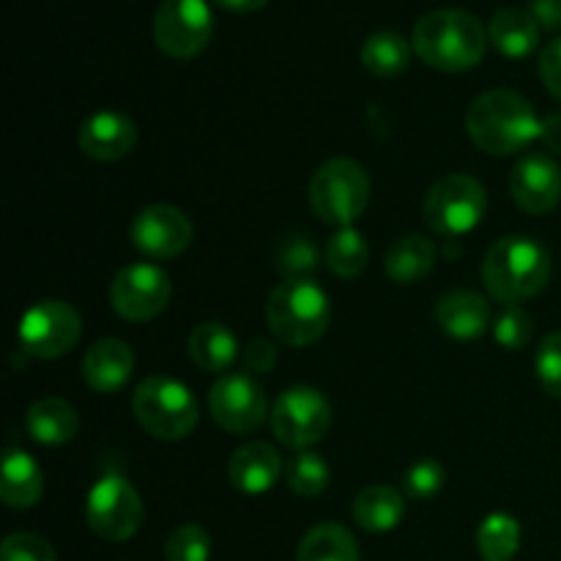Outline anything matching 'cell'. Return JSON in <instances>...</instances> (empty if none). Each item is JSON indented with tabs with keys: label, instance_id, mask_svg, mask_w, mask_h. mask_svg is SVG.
Returning <instances> with one entry per match:
<instances>
[{
	"label": "cell",
	"instance_id": "cell-21",
	"mask_svg": "<svg viewBox=\"0 0 561 561\" xmlns=\"http://www.w3.org/2000/svg\"><path fill=\"white\" fill-rule=\"evenodd\" d=\"M25 427L31 438L44 447H60L69 444L80 431V416L75 405L60 398H42L27 409Z\"/></svg>",
	"mask_w": 561,
	"mask_h": 561
},
{
	"label": "cell",
	"instance_id": "cell-29",
	"mask_svg": "<svg viewBox=\"0 0 561 561\" xmlns=\"http://www.w3.org/2000/svg\"><path fill=\"white\" fill-rule=\"evenodd\" d=\"M370 261V247H367L365 236L354 228H340L337 233L329 239L327 247V263L337 277L354 279L359 277Z\"/></svg>",
	"mask_w": 561,
	"mask_h": 561
},
{
	"label": "cell",
	"instance_id": "cell-14",
	"mask_svg": "<svg viewBox=\"0 0 561 561\" xmlns=\"http://www.w3.org/2000/svg\"><path fill=\"white\" fill-rule=\"evenodd\" d=\"M192 233L195 230H192L190 217L181 208L164 206V203L142 208L129 225L131 247L153 261L179 257L192 244Z\"/></svg>",
	"mask_w": 561,
	"mask_h": 561
},
{
	"label": "cell",
	"instance_id": "cell-7",
	"mask_svg": "<svg viewBox=\"0 0 561 561\" xmlns=\"http://www.w3.org/2000/svg\"><path fill=\"white\" fill-rule=\"evenodd\" d=\"M488 208L485 186L466 173L438 179L425 197V222L444 239L471 233L482 222Z\"/></svg>",
	"mask_w": 561,
	"mask_h": 561
},
{
	"label": "cell",
	"instance_id": "cell-32",
	"mask_svg": "<svg viewBox=\"0 0 561 561\" xmlns=\"http://www.w3.org/2000/svg\"><path fill=\"white\" fill-rule=\"evenodd\" d=\"M164 557H168V561H208L211 559V537L197 524L179 526L168 537Z\"/></svg>",
	"mask_w": 561,
	"mask_h": 561
},
{
	"label": "cell",
	"instance_id": "cell-22",
	"mask_svg": "<svg viewBox=\"0 0 561 561\" xmlns=\"http://www.w3.org/2000/svg\"><path fill=\"white\" fill-rule=\"evenodd\" d=\"M488 38L507 58H529L540 47V22L526 9H502L488 25Z\"/></svg>",
	"mask_w": 561,
	"mask_h": 561
},
{
	"label": "cell",
	"instance_id": "cell-31",
	"mask_svg": "<svg viewBox=\"0 0 561 561\" xmlns=\"http://www.w3.org/2000/svg\"><path fill=\"white\" fill-rule=\"evenodd\" d=\"M531 334H535V321L520 305H504V310L493 321V340L507 351L526 348Z\"/></svg>",
	"mask_w": 561,
	"mask_h": 561
},
{
	"label": "cell",
	"instance_id": "cell-28",
	"mask_svg": "<svg viewBox=\"0 0 561 561\" xmlns=\"http://www.w3.org/2000/svg\"><path fill=\"white\" fill-rule=\"evenodd\" d=\"M520 548V524L507 513H493L477 529V551L482 561H513Z\"/></svg>",
	"mask_w": 561,
	"mask_h": 561
},
{
	"label": "cell",
	"instance_id": "cell-41",
	"mask_svg": "<svg viewBox=\"0 0 561 561\" xmlns=\"http://www.w3.org/2000/svg\"><path fill=\"white\" fill-rule=\"evenodd\" d=\"M214 3L233 14H252V11H261L268 0H214Z\"/></svg>",
	"mask_w": 561,
	"mask_h": 561
},
{
	"label": "cell",
	"instance_id": "cell-35",
	"mask_svg": "<svg viewBox=\"0 0 561 561\" xmlns=\"http://www.w3.org/2000/svg\"><path fill=\"white\" fill-rule=\"evenodd\" d=\"M279 272L288 274V279L307 277V274L316 272L318 266V250L310 239L305 236H294L290 241H285L283 250L277 255Z\"/></svg>",
	"mask_w": 561,
	"mask_h": 561
},
{
	"label": "cell",
	"instance_id": "cell-20",
	"mask_svg": "<svg viewBox=\"0 0 561 561\" xmlns=\"http://www.w3.org/2000/svg\"><path fill=\"white\" fill-rule=\"evenodd\" d=\"M44 493V471L36 460L22 449H11L0 469V496L11 510L36 507Z\"/></svg>",
	"mask_w": 561,
	"mask_h": 561
},
{
	"label": "cell",
	"instance_id": "cell-5",
	"mask_svg": "<svg viewBox=\"0 0 561 561\" xmlns=\"http://www.w3.org/2000/svg\"><path fill=\"white\" fill-rule=\"evenodd\" d=\"M131 411L142 431L162 442H181L195 431L201 420L190 387L168 376H148L146 381L137 383L131 394Z\"/></svg>",
	"mask_w": 561,
	"mask_h": 561
},
{
	"label": "cell",
	"instance_id": "cell-27",
	"mask_svg": "<svg viewBox=\"0 0 561 561\" xmlns=\"http://www.w3.org/2000/svg\"><path fill=\"white\" fill-rule=\"evenodd\" d=\"M411 44L394 31H378L367 36L362 47V64L376 77H400L411 64Z\"/></svg>",
	"mask_w": 561,
	"mask_h": 561
},
{
	"label": "cell",
	"instance_id": "cell-13",
	"mask_svg": "<svg viewBox=\"0 0 561 561\" xmlns=\"http://www.w3.org/2000/svg\"><path fill=\"white\" fill-rule=\"evenodd\" d=\"M214 422L228 433H252L268 416L266 392L250 373H225L208 394Z\"/></svg>",
	"mask_w": 561,
	"mask_h": 561
},
{
	"label": "cell",
	"instance_id": "cell-1",
	"mask_svg": "<svg viewBox=\"0 0 561 561\" xmlns=\"http://www.w3.org/2000/svg\"><path fill=\"white\" fill-rule=\"evenodd\" d=\"M540 126L542 121L537 118L535 107L507 88L480 93L466 113V131L474 146L493 157L524 151L540 140Z\"/></svg>",
	"mask_w": 561,
	"mask_h": 561
},
{
	"label": "cell",
	"instance_id": "cell-12",
	"mask_svg": "<svg viewBox=\"0 0 561 561\" xmlns=\"http://www.w3.org/2000/svg\"><path fill=\"white\" fill-rule=\"evenodd\" d=\"M173 296V283L153 263H131L110 283V305L121 318L146 323L164 312Z\"/></svg>",
	"mask_w": 561,
	"mask_h": 561
},
{
	"label": "cell",
	"instance_id": "cell-4",
	"mask_svg": "<svg viewBox=\"0 0 561 561\" xmlns=\"http://www.w3.org/2000/svg\"><path fill=\"white\" fill-rule=\"evenodd\" d=\"M266 321L274 337L285 345L305 348L323 337L332 321V301L327 290L310 277L285 279L268 294Z\"/></svg>",
	"mask_w": 561,
	"mask_h": 561
},
{
	"label": "cell",
	"instance_id": "cell-37",
	"mask_svg": "<svg viewBox=\"0 0 561 561\" xmlns=\"http://www.w3.org/2000/svg\"><path fill=\"white\" fill-rule=\"evenodd\" d=\"M540 77L548 93L561 102V36L553 38L540 53Z\"/></svg>",
	"mask_w": 561,
	"mask_h": 561
},
{
	"label": "cell",
	"instance_id": "cell-9",
	"mask_svg": "<svg viewBox=\"0 0 561 561\" xmlns=\"http://www.w3.org/2000/svg\"><path fill=\"white\" fill-rule=\"evenodd\" d=\"M332 427V405L316 387H290L272 409V431L279 444L305 453L323 442Z\"/></svg>",
	"mask_w": 561,
	"mask_h": 561
},
{
	"label": "cell",
	"instance_id": "cell-30",
	"mask_svg": "<svg viewBox=\"0 0 561 561\" xmlns=\"http://www.w3.org/2000/svg\"><path fill=\"white\" fill-rule=\"evenodd\" d=\"M329 471L327 460L321 458L312 449H305V453H296L294 458L285 463V482H288L290 491L301 499H316L321 496L329 488Z\"/></svg>",
	"mask_w": 561,
	"mask_h": 561
},
{
	"label": "cell",
	"instance_id": "cell-16",
	"mask_svg": "<svg viewBox=\"0 0 561 561\" xmlns=\"http://www.w3.org/2000/svg\"><path fill=\"white\" fill-rule=\"evenodd\" d=\"M137 146V126L118 110H102L80 126V148L96 162H118Z\"/></svg>",
	"mask_w": 561,
	"mask_h": 561
},
{
	"label": "cell",
	"instance_id": "cell-15",
	"mask_svg": "<svg viewBox=\"0 0 561 561\" xmlns=\"http://www.w3.org/2000/svg\"><path fill=\"white\" fill-rule=\"evenodd\" d=\"M510 195L526 214H548L561 201V168L546 153H529L510 173Z\"/></svg>",
	"mask_w": 561,
	"mask_h": 561
},
{
	"label": "cell",
	"instance_id": "cell-23",
	"mask_svg": "<svg viewBox=\"0 0 561 561\" xmlns=\"http://www.w3.org/2000/svg\"><path fill=\"white\" fill-rule=\"evenodd\" d=\"M351 513H354L359 529L370 531V535H387V531L398 529L403 520L405 499L392 485H370L354 499Z\"/></svg>",
	"mask_w": 561,
	"mask_h": 561
},
{
	"label": "cell",
	"instance_id": "cell-18",
	"mask_svg": "<svg viewBox=\"0 0 561 561\" xmlns=\"http://www.w3.org/2000/svg\"><path fill=\"white\" fill-rule=\"evenodd\" d=\"M230 485L247 496H261L268 493L283 477V458L277 449L266 442L241 444L228 463Z\"/></svg>",
	"mask_w": 561,
	"mask_h": 561
},
{
	"label": "cell",
	"instance_id": "cell-38",
	"mask_svg": "<svg viewBox=\"0 0 561 561\" xmlns=\"http://www.w3.org/2000/svg\"><path fill=\"white\" fill-rule=\"evenodd\" d=\"M277 365V348L268 340H252L244 348V367L250 376H266Z\"/></svg>",
	"mask_w": 561,
	"mask_h": 561
},
{
	"label": "cell",
	"instance_id": "cell-36",
	"mask_svg": "<svg viewBox=\"0 0 561 561\" xmlns=\"http://www.w3.org/2000/svg\"><path fill=\"white\" fill-rule=\"evenodd\" d=\"M0 561H58L53 546L44 537L31 531H16L9 535L0 546Z\"/></svg>",
	"mask_w": 561,
	"mask_h": 561
},
{
	"label": "cell",
	"instance_id": "cell-34",
	"mask_svg": "<svg viewBox=\"0 0 561 561\" xmlns=\"http://www.w3.org/2000/svg\"><path fill=\"white\" fill-rule=\"evenodd\" d=\"M537 378L551 398L561 400V332H551L537 348Z\"/></svg>",
	"mask_w": 561,
	"mask_h": 561
},
{
	"label": "cell",
	"instance_id": "cell-2",
	"mask_svg": "<svg viewBox=\"0 0 561 561\" xmlns=\"http://www.w3.org/2000/svg\"><path fill=\"white\" fill-rule=\"evenodd\" d=\"M416 58L438 71L474 69L488 47V31L463 9H438L422 16L411 36Z\"/></svg>",
	"mask_w": 561,
	"mask_h": 561
},
{
	"label": "cell",
	"instance_id": "cell-17",
	"mask_svg": "<svg viewBox=\"0 0 561 561\" xmlns=\"http://www.w3.org/2000/svg\"><path fill=\"white\" fill-rule=\"evenodd\" d=\"M135 373V351L118 337H104L82 356V378L99 394H115Z\"/></svg>",
	"mask_w": 561,
	"mask_h": 561
},
{
	"label": "cell",
	"instance_id": "cell-8",
	"mask_svg": "<svg viewBox=\"0 0 561 561\" xmlns=\"http://www.w3.org/2000/svg\"><path fill=\"white\" fill-rule=\"evenodd\" d=\"M85 520L96 537L126 542L142 526V499L137 488L121 474H104L85 496Z\"/></svg>",
	"mask_w": 561,
	"mask_h": 561
},
{
	"label": "cell",
	"instance_id": "cell-6",
	"mask_svg": "<svg viewBox=\"0 0 561 561\" xmlns=\"http://www.w3.org/2000/svg\"><path fill=\"white\" fill-rule=\"evenodd\" d=\"M310 206L318 219L351 228L370 206V175L348 157L329 159L310 181Z\"/></svg>",
	"mask_w": 561,
	"mask_h": 561
},
{
	"label": "cell",
	"instance_id": "cell-10",
	"mask_svg": "<svg viewBox=\"0 0 561 561\" xmlns=\"http://www.w3.org/2000/svg\"><path fill=\"white\" fill-rule=\"evenodd\" d=\"M82 334V318L71 305L58 299L36 301L20 318V345L36 359H58L69 354Z\"/></svg>",
	"mask_w": 561,
	"mask_h": 561
},
{
	"label": "cell",
	"instance_id": "cell-19",
	"mask_svg": "<svg viewBox=\"0 0 561 561\" xmlns=\"http://www.w3.org/2000/svg\"><path fill=\"white\" fill-rule=\"evenodd\" d=\"M436 323L455 340H477L491 327V305L474 290H449L436 305Z\"/></svg>",
	"mask_w": 561,
	"mask_h": 561
},
{
	"label": "cell",
	"instance_id": "cell-25",
	"mask_svg": "<svg viewBox=\"0 0 561 561\" xmlns=\"http://www.w3.org/2000/svg\"><path fill=\"white\" fill-rule=\"evenodd\" d=\"M436 263V244L425 236H403L394 241L383 257L387 277L398 285H416L433 272Z\"/></svg>",
	"mask_w": 561,
	"mask_h": 561
},
{
	"label": "cell",
	"instance_id": "cell-24",
	"mask_svg": "<svg viewBox=\"0 0 561 561\" xmlns=\"http://www.w3.org/2000/svg\"><path fill=\"white\" fill-rule=\"evenodd\" d=\"M190 356L201 370L222 373L225 376L239 359V340L225 323L206 321L192 329Z\"/></svg>",
	"mask_w": 561,
	"mask_h": 561
},
{
	"label": "cell",
	"instance_id": "cell-3",
	"mask_svg": "<svg viewBox=\"0 0 561 561\" xmlns=\"http://www.w3.org/2000/svg\"><path fill=\"white\" fill-rule=\"evenodd\" d=\"M551 279V255L526 236H507L488 250L482 261V283L502 305H518L540 294Z\"/></svg>",
	"mask_w": 561,
	"mask_h": 561
},
{
	"label": "cell",
	"instance_id": "cell-33",
	"mask_svg": "<svg viewBox=\"0 0 561 561\" xmlns=\"http://www.w3.org/2000/svg\"><path fill=\"white\" fill-rule=\"evenodd\" d=\"M447 482V471L438 460H416L403 477V491L405 496L414 499V502H431L433 496H438Z\"/></svg>",
	"mask_w": 561,
	"mask_h": 561
},
{
	"label": "cell",
	"instance_id": "cell-40",
	"mask_svg": "<svg viewBox=\"0 0 561 561\" xmlns=\"http://www.w3.org/2000/svg\"><path fill=\"white\" fill-rule=\"evenodd\" d=\"M540 140L546 142V148H551L553 153H561V113H551L542 118Z\"/></svg>",
	"mask_w": 561,
	"mask_h": 561
},
{
	"label": "cell",
	"instance_id": "cell-11",
	"mask_svg": "<svg viewBox=\"0 0 561 561\" xmlns=\"http://www.w3.org/2000/svg\"><path fill=\"white\" fill-rule=\"evenodd\" d=\"M214 16L206 0H164L153 16V42L164 55L190 60L208 47Z\"/></svg>",
	"mask_w": 561,
	"mask_h": 561
},
{
	"label": "cell",
	"instance_id": "cell-39",
	"mask_svg": "<svg viewBox=\"0 0 561 561\" xmlns=\"http://www.w3.org/2000/svg\"><path fill=\"white\" fill-rule=\"evenodd\" d=\"M529 11L540 22V27H548V31L561 27V0H531Z\"/></svg>",
	"mask_w": 561,
	"mask_h": 561
},
{
	"label": "cell",
	"instance_id": "cell-26",
	"mask_svg": "<svg viewBox=\"0 0 561 561\" xmlns=\"http://www.w3.org/2000/svg\"><path fill=\"white\" fill-rule=\"evenodd\" d=\"M296 561H359V546L345 526L318 524L301 537Z\"/></svg>",
	"mask_w": 561,
	"mask_h": 561
}]
</instances>
